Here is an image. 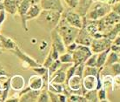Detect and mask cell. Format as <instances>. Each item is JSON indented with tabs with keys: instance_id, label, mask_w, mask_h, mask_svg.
Instances as JSON below:
<instances>
[{
	"instance_id": "cell-1",
	"label": "cell",
	"mask_w": 120,
	"mask_h": 102,
	"mask_svg": "<svg viewBox=\"0 0 120 102\" xmlns=\"http://www.w3.org/2000/svg\"><path fill=\"white\" fill-rule=\"evenodd\" d=\"M55 29L57 31V32L60 34V36L62 37L65 45L75 41L76 37H77L78 31H79L78 28H76V27L71 25L65 20V18L63 17L61 18L57 25L55 27Z\"/></svg>"
},
{
	"instance_id": "cell-2",
	"label": "cell",
	"mask_w": 120,
	"mask_h": 102,
	"mask_svg": "<svg viewBox=\"0 0 120 102\" xmlns=\"http://www.w3.org/2000/svg\"><path fill=\"white\" fill-rule=\"evenodd\" d=\"M111 11V6L103 1H94L84 16L87 19L98 20Z\"/></svg>"
},
{
	"instance_id": "cell-3",
	"label": "cell",
	"mask_w": 120,
	"mask_h": 102,
	"mask_svg": "<svg viewBox=\"0 0 120 102\" xmlns=\"http://www.w3.org/2000/svg\"><path fill=\"white\" fill-rule=\"evenodd\" d=\"M62 18V12L52 10H42L38 16V20L49 29H54Z\"/></svg>"
},
{
	"instance_id": "cell-4",
	"label": "cell",
	"mask_w": 120,
	"mask_h": 102,
	"mask_svg": "<svg viewBox=\"0 0 120 102\" xmlns=\"http://www.w3.org/2000/svg\"><path fill=\"white\" fill-rule=\"evenodd\" d=\"M120 21V16L117 14L113 11H111L108 14H106L105 17L101 18L98 20V31L103 34H107L110 31L112 30V28L115 26V24Z\"/></svg>"
},
{
	"instance_id": "cell-5",
	"label": "cell",
	"mask_w": 120,
	"mask_h": 102,
	"mask_svg": "<svg viewBox=\"0 0 120 102\" xmlns=\"http://www.w3.org/2000/svg\"><path fill=\"white\" fill-rule=\"evenodd\" d=\"M92 54L90 46L83 45H78L77 49L72 52L73 57V64L78 66L79 64L85 63L88 58Z\"/></svg>"
},
{
	"instance_id": "cell-6",
	"label": "cell",
	"mask_w": 120,
	"mask_h": 102,
	"mask_svg": "<svg viewBox=\"0 0 120 102\" xmlns=\"http://www.w3.org/2000/svg\"><path fill=\"white\" fill-rule=\"evenodd\" d=\"M12 53L15 55L16 57H18L19 59L23 62V66L24 68H33V67H38V66H41L42 64L38 63L37 60L30 57L28 54H26L24 51L21 50V48L17 45L15 49H13L11 51Z\"/></svg>"
},
{
	"instance_id": "cell-7",
	"label": "cell",
	"mask_w": 120,
	"mask_h": 102,
	"mask_svg": "<svg viewBox=\"0 0 120 102\" xmlns=\"http://www.w3.org/2000/svg\"><path fill=\"white\" fill-rule=\"evenodd\" d=\"M62 17L65 18V20L71 25L81 29L83 27V17L80 13L75 12L74 10H64L62 12Z\"/></svg>"
},
{
	"instance_id": "cell-8",
	"label": "cell",
	"mask_w": 120,
	"mask_h": 102,
	"mask_svg": "<svg viewBox=\"0 0 120 102\" xmlns=\"http://www.w3.org/2000/svg\"><path fill=\"white\" fill-rule=\"evenodd\" d=\"M111 44H112V41L105 35L100 39H92L90 47L92 53H98L100 51L110 48Z\"/></svg>"
},
{
	"instance_id": "cell-9",
	"label": "cell",
	"mask_w": 120,
	"mask_h": 102,
	"mask_svg": "<svg viewBox=\"0 0 120 102\" xmlns=\"http://www.w3.org/2000/svg\"><path fill=\"white\" fill-rule=\"evenodd\" d=\"M82 78L83 77L74 74L68 79L65 85L68 87L71 93H78V94L84 95V92L82 90Z\"/></svg>"
},
{
	"instance_id": "cell-10",
	"label": "cell",
	"mask_w": 120,
	"mask_h": 102,
	"mask_svg": "<svg viewBox=\"0 0 120 102\" xmlns=\"http://www.w3.org/2000/svg\"><path fill=\"white\" fill-rule=\"evenodd\" d=\"M51 45H53L57 49L60 54L64 53L66 51V45L64 43V40L60 34L57 32L56 29H52L51 31Z\"/></svg>"
},
{
	"instance_id": "cell-11",
	"label": "cell",
	"mask_w": 120,
	"mask_h": 102,
	"mask_svg": "<svg viewBox=\"0 0 120 102\" xmlns=\"http://www.w3.org/2000/svg\"><path fill=\"white\" fill-rule=\"evenodd\" d=\"M42 10H52L63 12L64 8L62 0H41L39 3Z\"/></svg>"
},
{
	"instance_id": "cell-12",
	"label": "cell",
	"mask_w": 120,
	"mask_h": 102,
	"mask_svg": "<svg viewBox=\"0 0 120 102\" xmlns=\"http://www.w3.org/2000/svg\"><path fill=\"white\" fill-rule=\"evenodd\" d=\"M97 85H98L97 75L83 76V78H82V90L84 92V94L87 91L94 90V89L97 90Z\"/></svg>"
},
{
	"instance_id": "cell-13",
	"label": "cell",
	"mask_w": 120,
	"mask_h": 102,
	"mask_svg": "<svg viewBox=\"0 0 120 102\" xmlns=\"http://www.w3.org/2000/svg\"><path fill=\"white\" fill-rule=\"evenodd\" d=\"M92 36L84 28L82 27L81 29H79L77 37H76L75 42L78 45H87L90 46L92 41Z\"/></svg>"
},
{
	"instance_id": "cell-14",
	"label": "cell",
	"mask_w": 120,
	"mask_h": 102,
	"mask_svg": "<svg viewBox=\"0 0 120 102\" xmlns=\"http://www.w3.org/2000/svg\"><path fill=\"white\" fill-rule=\"evenodd\" d=\"M31 4L30 3V0H23L21 1V3L19 4L18 8V13L20 15L21 17V20H22V25H23V28L24 29L25 31H28V26H27V23L25 22V15L27 13V11L29 9L30 5Z\"/></svg>"
},
{
	"instance_id": "cell-15",
	"label": "cell",
	"mask_w": 120,
	"mask_h": 102,
	"mask_svg": "<svg viewBox=\"0 0 120 102\" xmlns=\"http://www.w3.org/2000/svg\"><path fill=\"white\" fill-rule=\"evenodd\" d=\"M25 86V80L22 75L16 74L10 78V87L16 92L21 91Z\"/></svg>"
},
{
	"instance_id": "cell-16",
	"label": "cell",
	"mask_w": 120,
	"mask_h": 102,
	"mask_svg": "<svg viewBox=\"0 0 120 102\" xmlns=\"http://www.w3.org/2000/svg\"><path fill=\"white\" fill-rule=\"evenodd\" d=\"M23 0H4V8L7 13L11 15H15L18 13V8L19 4Z\"/></svg>"
},
{
	"instance_id": "cell-17",
	"label": "cell",
	"mask_w": 120,
	"mask_h": 102,
	"mask_svg": "<svg viewBox=\"0 0 120 102\" xmlns=\"http://www.w3.org/2000/svg\"><path fill=\"white\" fill-rule=\"evenodd\" d=\"M28 86L31 90H42L44 87V81L42 77L38 74L31 75L29 78Z\"/></svg>"
},
{
	"instance_id": "cell-18",
	"label": "cell",
	"mask_w": 120,
	"mask_h": 102,
	"mask_svg": "<svg viewBox=\"0 0 120 102\" xmlns=\"http://www.w3.org/2000/svg\"><path fill=\"white\" fill-rule=\"evenodd\" d=\"M42 12V8L39 4H31L27 11V13L25 15V22L38 18L40 12Z\"/></svg>"
},
{
	"instance_id": "cell-19",
	"label": "cell",
	"mask_w": 120,
	"mask_h": 102,
	"mask_svg": "<svg viewBox=\"0 0 120 102\" xmlns=\"http://www.w3.org/2000/svg\"><path fill=\"white\" fill-rule=\"evenodd\" d=\"M66 81V73L65 70L64 69V64L61 68L54 72L52 76L50 78V82L51 83H57V84H64Z\"/></svg>"
},
{
	"instance_id": "cell-20",
	"label": "cell",
	"mask_w": 120,
	"mask_h": 102,
	"mask_svg": "<svg viewBox=\"0 0 120 102\" xmlns=\"http://www.w3.org/2000/svg\"><path fill=\"white\" fill-rule=\"evenodd\" d=\"M41 90H31L28 91L27 93L22 94L19 97V101L20 102H35L38 100V95Z\"/></svg>"
},
{
	"instance_id": "cell-21",
	"label": "cell",
	"mask_w": 120,
	"mask_h": 102,
	"mask_svg": "<svg viewBox=\"0 0 120 102\" xmlns=\"http://www.w3.org/2000/svg\"><path fill=\"white\" fill-rule=\"evenodd\" d=\"M0 42L2 45V48L5 49V50H9V51H12L18 45V44L12 39H11L9 37L4 36L2 34H0Z\"/></svg>"
},
{
	"instance_id": "cell-22",
	"label": "cell",
	"mask_w": 120,
	"mask_h": 102,
	"mask_svg": "<svg viewBox=\"0 0 120 102\" xmlns=\"http://www.w3.org/2000/svg\"><path fill=\"white\" fill-rule=\"evenodd\" d=\"M92 3V0H78V12L80 13L82 17H84L86 15V12L90 8V4Z\"/></svg>"
},
{
	"instance_id": "cell-23",
	"label": "cell",
	"mask_w": 120,
	"mask_h": 102,
	"mask_svg": "<svg viewBox=\"0 0 120 102\" xmlns=\"http://www.w3.org/2000/svg\"><path fill=\"white\" fill-rule=\"evenodd\" d=\"M110 51H111V47L98 53V57H97V67L98 68H102V67H104Z\"/></svg>"
},
{
	"instance_id": "cell-24",
	"label": "cell",
	"mask_w": 120,
	"mask_h": 102,
	"mask_svg": "<svg viewBox=\"0 0 120 102\" xmlns=\"http://www.w3.org/2000/svg\"><path fill=\"white\" fill-rule=\"evenodd\" d=\"M117 62H120L118 53L111 50L108 54V56H107V59H106V62H105L104 67H110L112 64L117 63Z\"/></svg>"
},
{
	"instance_id": "cell-25",
	"label": "cell",
	"mask_w": 120,
	"mask_h": 102,
	"mask_svg": "<svg viewBox=\"0 0 120 102\" xmlns=\"http://www.w3.org/2000/svg\"><path fill=\"white\" fill-rule=\"evenodd\" d=\"M64 84H57V83H51L49 82L48 85V91L50 92H53L56 93H61L64 92Z\"/></svg>"
},
{
	"instance_id": "cell-26",
	"label": "cell",
	"mask_w": 120,
	"mask_h": 102,
	"mask_svg": "<svg viewBox=\"0 0 120 102\" xmlns=\"http://www.w3.org/2000/svg\"><path fill=\"white\" fill-rule=\"evenodd\" d=\"M84 97L87 99V102H98V90H90L85 92L84 94Z\"/></svg>"
},
{
	"instance_id": "cell-27",
	"label": "cell",
	"mask_w": 120,
	"mask_h": 102,
	"mask_svg": "<svg viewBox=\"0 0 120 102\" xmlns=\"http://www.w3.org/2000/svg\"><path fill=\"white\" fill-rule=\"evenodd\" d=\"M58 59L61 61L62 64H73V57H72V53L69 51H65L64 53L60 54L59 59Z\"/></svg>"
},
{
	"instance_id": "cell-28",
	"label": "cell",
	"mask_w": 120,
	"mask_h": 102,
	"mask_svg": "<svg viewBox=\"0 0 120 102\" xmlns=\"http://www.w3.org/2000/svg\"><path fill=\"white\" fill-rule=\"evenodd\" d=\"M63 64L61 63V61L59 59H57V60H54L52 64H51V66H49L48 68V72H49V76H50V78H51L52 74L56 72L57 70H59L61 68V66H62Z\"/></svg>"
},
{
	"instance_id": "cell-29",
	"label": "cell",
	"mask_w": 120,
	"mask_h": 102,
	"mask_svg": "<svg viewBox=\"0 0 120 102\" xmlns=\"http://www.w3.org/2000/svg\"><path fill=\"white\" fill-rule=\"evenodd\" d=\"M68 101L71 102H87V99L83 94H78V93H71V95L68 97Z\"/></svg>"
},
{
	"instance_id": "cell-30",
	"label": "cell",
	"mask_w": 120,
	"mask_h": 102,
	"mask_svg": "<svg viewBox=\"0 0 120 102\" xmlns=\"http://www.w3.org/2000/svg\"><path fill=\"white\" fill-rule=\"evenodd\" d=\"M38 102H49L50 101V97H49L48 90L42 89L38 98Z\"/></svg>"
},
{
	"instance_id": "cell-31",
	"label": "cell",
	"mask_w": 120,
	"mask_h": 102,
	"mask_svg": "<svg viewBox=\"0 0 120 102\" xmlns=\"http://www.w3.org/2000/svg\"><path fill=\"white\" fill-rule=\"evenodd\" d=\"M97 57L98 53H92L90 57L88 58L85 61V66H92V67H97Z\"/></svg>"
},
{
	"instance_id": "cell-32",
	"label": "cell",
	"mask_w": 120,
	"mask_h": 102,
	"mask_svg": "<svg viewBox=\"0 0 120 102\" xmlns=\"http://www.w3.org/2000/svg\"><path fill=\"white\" fill-rule=\"evenodd\" d=\"M98 72V67H92V66H85L84 70V75H94L96 76Z\"/></svg>"
},
{
	"instance_id": "cell-33",
	"label": "cell",
	"mask_w": 120,
	"mask_h": 102,
	"mask_svg": "<svg viewBox=\"0 0 120 102\" xmlns=\"http://www.w3.org/2000/svg\"><path fill=\"white\" fill-rule=\"evenodd\" d=\"M98 97L99 101H109L108 99H107V94H106L105 87L102 86L100 89L98 90Z\"/></svg>"
},
{
	"instance_id": "cell-34",
	"label": "cell",
	"mask_w": 120,
	"mask_h": 102,
	"mask_svg": "<svg viewBox=\"0 0 120 102\" xmlns=\"http://www.w3.org/2000/svg\"><path fill=\"white\" fill-rule=\"evenodd\" d=\"M53 61H54V59H53V58H52L51 50V48H50V51H49L48 54H47V56H46V59H45V60L44 61V63H43L42 65H43V66H45L46 68H49V66L52 64Z\"/></svg>"
},
{
	"instance_id": "cell-35",
	"label": "cell",
	"mask_w": 120,
	"mask_h": 102,
	"mask_svg": "<svg viewBox=\"0 0 120 102\" xmlns=\"http://www.w3.org/2000/svg\"><path fill=\"white\" fill-rule=\"evenodd\" d=\"M31 69L34 71V72H37V74H38L40 76L45 75V73L48 72V68H46L45 66H43V65L41 66H38V67H33Z\"/></svg>"
},
{
	"instance_id": "cell-36",
	"label": "cell",
	"mask_w": 120,
	"mask_h": 102,
	"mask_svg": "<svg viewBox=\"0 0 120 102\" xmlns=\"http://www.w3.org/2000/svg\"><path fill=\"white\" fill-rule=\"evenodd\" d=\"M110 67H111V72H113V75L114 76L120 75V62H117V63L112 64Z\"/></svg>"
},
{
	"instance_id": "cell-37",
	"label": "cell",
	"mask_w": 120,
	"mask_h": 102,
	"mask_svg": "<svg viewBox=\"0 0 120 102\" xmlns=\"http://www.w3.org/2000/svg\"><path fill=\"white\" fill-rule=\"evenodd\" d=\"M84 67H85V64H84V63L79 64V65H78V66H76V70H75V74H76V75H78V76H80V77H83V75H84Z\"/></svg>"
},
{
	"instance_id": "cell-38",
	"label": "cell",
	"mask_w": 120,
	"mask_h": 102,
	"mask_svg": "<svg viewBox=\"0 0 120 102\" xmlns=\"http://www.w3.org/2000/svg\"><path fill=\"white\" fill-rule=\"evenodd\" d=\"M71 9H76L78 7V0H63Z\"/></svg>"
},
{
	"instance_id": "cell-39",
	"label": "cell",
	"mask_w": 120,
	"mask_h": 102,
	"mask_svg": "<svg viewBox=\"0 0 120 102\" xmlns=\"http://www.w3.org/2000/svg\"><path fill=\"white\" fill-rule=\"evenodd\" d=\"M111 6V11L116 12L117 14L120 16V0H117Z\"/></svg>"
},
{
	"instance_id": "cell-40",
	"label": "cell",
	"mask_w": 120,
	"mask_h": 102,
	"mask_svg": "<svg viewBox=\"0 0 120 102\" xmlns=\"http://www.w3.org/2000/svg\"><path fill=\"white\" fill-rule=\"evenodd\" d=\"M78 45L75 42V41H74V42H72V43H71V44H69V45H66V51H69V52L72 53V52H73V51L77 49Z\"/></svg>"
},
{
	"instance_id": "cell-41",
	"label": "cell",
	"mask_w": 120,
	"mask_h": 102,
	"mask_svg": "<svg viewBox=\"0 0 120 102\" xmlns=\"http://www.w3.org/2000/svg\"><path fill=\"white\" fill-rule=\"evenodd\" d=\"M115 88L120 89V75H117L113 77V87H112V91L115 90Z\"/></svg>"
},
{
	"instance_id": "cell-42",
	"label": "cell",
	"mask_w": 120,
	"mask_h": 102,
	"mask_svg": "<svg viewBox=\"0 0 120 102\" xmlns=\"http://www.w3.org/2000/svg\"><path fill=\"white\" fill-rule=\"evenodd\" d=\"M49 97H50V101L51 102H59L58 99V93H53V92H50L48 91Z\"/></svg>"
},
{
	"instance_id": "cell-43",
	"label": "cell",
	"mask_w": 120,
	"mask_h": 102,
	"mask_svg": "<svg viewBox=\"0 0 120 102\" xmlns=\"http://www.w3.org/2000/svg\"><path fill=\"white\" fill-rule=\"evenodd\" d=\"M51 53H52V58H53V59L54 60L58 59H59V56H60V53L58 52V51L55 48L53 45H51Z\"/></svg>"
},
{
	"instance_id": "cell-44",
	"label": "cell",
	"mask_w": 120,
	"mask_h": 102,
	"mask_svg": "<svg viewBox=\"0 0 120 102\" xmlns=\"http://www.w3.org/2000/svg\"><path fill=\"white\" fill-rule=\"evenodd\" d=\"M6 19V12L4 10H2L0 11V31H1V27H2V24Z\"/></svg>"
},
{
	"instance_id": "cell-45",
	"label": "cell",
	"mask_w": 120,
	"mask_h": 102,
	"mask_svg": "<svg viewBox=\"0 0 120 102\" xmlns=\"http://www.w3.org/2000/svg\"><path fill=\"white\" fill-rule=\"evenodd\" d=\"M58 99H59V102H66L68 101V97L64 93H58Z\"/></svg>"
},
{
	"instance_id": "cell-46",
	"label": "cell",
	"mask_w": 120,
	"mask_h": 102,
	"mask_svg": "<svg viewBox=\"0 0 120 102\" xmlns=\"http://www.w3.org/2000/svg\"><path fill=\"white\" fill-rule=\"evenodd\" d=\"M111 51H115L117 53L120 52V45H111Z\"/></svg>"
},
{
	"instance_id": "cell-47",
	"label": "cell",
	"mask_w": 120,
	"mask_h": 102,
	"mask_svg": "<svg viewBox=\"0 0 120 102\" xmlns=\"http://www.w3.org/2000/svg\"><path fill=\"white\" fill-rule=\"evenodd\" d=\"M111 45H120V36L117 35L113 40H112V44Z\"/></svg>"
},
{
	"instance_id": "cell-48",
	"label": "cell",
	"mask_w": 120,
	"mask_h": 102,
	"mask_svg": "<svg viewBox=\"0 0 120 102\" xmlns=\"http://www.w3.org/2000/svg\"><path fill=\"white\" fill-rule=\"evenodd\" d=\"M1 75H8V73L6 72V71L4 69V67L2 66V65L0 64V76Z\"/></svg>"
},
{
	"instance_id": "cell-49",
	"label": "cell",
	"mask_w": 120,
	"mask_h": 102,
	"mask_svg": "<svg viewBox=\"0 0 120 102\" xmlns=\"http://www.w3.org/2000/svg\"><path fill=\"white\" fill-rule=\"evenodd\" d=\"M116 1H117V0H103V2L108 4H110V5H112Z\"/></svg>"
},
{
	"instance_id": "cell-50",
	"label": "cell",
	"mask_w": 120,
	"mask_h": 102,
	"mask_svg": "<svg viewBox=\"0 0 120 102\" xmlns=\"http://www.w3.org/2000/svg\"><path fill=\"white\" fill-rule=\"evenodd\" d=\"M40 2H41V0H30L31 4H39Z\"/></svg>"
},
{
	"instance_id": "cell-51",
	"label": "cell",
	"mask_w": 120,
	"mask_h": 102,
	"mask_svg": "<svg viewBox=\"0 0 120 102\" xmlns=\"http://www.w3.org/2000/svg\"><path fill=\"white\" fill-rule=\"evenodd\" d=\"M2 10H4V8L3 2H1V3H0V11H2Z\"/></svg>"
},
{
	"instance_id": "cell-52",
	"label": "cell",
	"mask_w": 120,
	"mask_h": 102,
	"mask_svg": "<svg viewBox=\"0 0 120 102\" xmlns=\"http://www.w3.org/2000/svg\"><path fill=\"white\" fill-rule=\"evenodd\" d=\"M94 1H103V0H92V2H94Z\"/></svg>"
},
{
	"instance_id": "cell-53",
	"label": "cell",
	"mask_w": 120,
	"mask_h": 102,
	"mask_svg": "<svg viewBox=\"0 0 120 102\" xmlns=\"http://www.w3.org/2000/svg\"><path fill=\"white\" fill-rule=\"evenodd\" d=\"M0 48H2V45H1V42H0Z\"/></svg>"
},
{
	"instance_id": "cell-54",
	"label": "cell",
	"mask_w": 120,
	"mask_h": 102,
	"mask_svg": "<svg viewBox=\"0 0 120 102\" xmlns=\"http://www.w3.org/2000/svg\"><path fill=\"white\" fill-rule=\"evenodd\" d=\"M118 56H119V60H120V52L118 53Z\"/></svg>"
},
{
	"instance_id": "cell-55",
	"label": "cell",
	"mask_w": 120,
	"mask_h": 102,
	"mask_svg": "<svg viewBox=\"0 0 120 102\" xmlns=\"http://www.w3.org/2000/svg\"><path fill=\"white\" fill-rule=\"evenodd\" d=\"M4 0H0V3H1V2H3Z\"/></svg>"
}]
</instances>
